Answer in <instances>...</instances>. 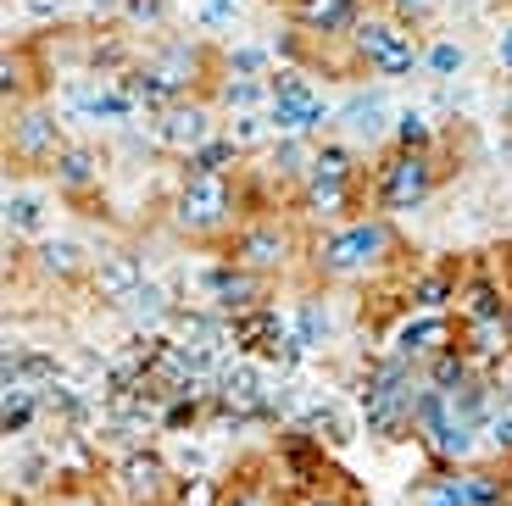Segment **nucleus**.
Segmentation results:
<instances>
[{"label": "nucleus", "mask_w": 512, "mask_h": 506, "mask_svg": "<svg viewBox=\"0 0 512 506\" xmlns=\"http://www.w3.org/2000/svg\"><path fill=\"white\" fill-rule=\"evenodd\" d=\"M312 279L318 284H373L401 262V234L396 217L384 212H351L340 223H329L312 240Z\"/></svg>", "instance_id": "1"}, {"label": "nucleus", "mask_w": 512, "mask_h": 506, "mask_svg": "<svg viewBox=\"0 0 512 506\" xmlns=\"http://www.w3.org/2000/svg\"><path fill=\"white\" fill-rule=\"evenodd\" d=\"M251 217L240 173H179L167 195V228L184 245H229Z\"/></svg>", "instance_id": "2"}, {"label": "nucleus", "mask_w": 512, "mask_h": 506, "mask_svg": "<svg viewBox=\"0 0 512 506\" xmlns=\"http://www.w3.org/2000/svg\"><path fill=\"white\" fill-rule=\"evenodd\" d=\"M423 367L407 362L396 351H379L368 367L357 373V429L379 445H401L412 440V418L423 401Z\"/></svg>", "instance_id": "3"}, {"label": "nucleus", "mask_w": 512, "mask_h": 506, "mask_svg": "<svg viewBox=\"0 0 512 506\" xmlns=\"http://www.w3.org/2000/svg\"><path fill=\"white\" fill-rule=\"evenodd\" d=\"M212 78H218V56L206 51L201 39H167V45L145 51L140 62L128 67L123 84H128V95L140 101V112L156 117V112H167V106L201 95Z\"/></svg>", "instance_id": "4"}, {"label": "nucleus", "mask_w": 512, "mask_h": 506, "mask_svg": "<svg viewBox=\"0 0 512 506\" xmlns=\"http://www.w3.org/2000/svg\"><path fill=\"white\" fill-rule=\"evenodd\" d=\"M362 184H368L362 151L351 140H340V134H329V140H318V151H312V173L301 178V190H295V212L312 217V223H340V217H351Z\"/></svg>", "instance_id": "5"}, {"label": "nucleus", "mask_w": 512, "mask_h": 506, "mask_svg": "<svg viewBox=\"0 0 512 506\" xmlns=\"http://www.w3.org/2000/svg\"><path fill=\"white\" fill-rule=\"evenodd\" d=\"M440 178H446V167H440V151H379V162L368 167V206L384 217H407L418 212V206L435 201Z\"/></svg>", "instance_id": "6"}, {"label": "nucleus", "mask_w": 512, "mask_h": 506, "mask_svg": "<svg viewBox=\"0 0 512 506\" xmlns=\"http://www.w3.org/2000/svg\"><path fill=\"white\" fill-rule=\"evenodd\" d=\"M340 106L307 78V67L268 73V128L273 140H329Z\"/></svg>", "instance_id": "7"}, {"label": "nucleus", "mask_w": 512, "mask_h": 506, "mask_svg": "<svg viewBox=\"0 0 512 506\" xmlns=\"http://www.w3.org/2000/svg\"><path fill=\"white\" fill-rule=\"evenodd\" d=\"M346 51H351V67L373 73L379 84H396V78L423 73V39L412 34L407 23H396L390 12H379V6L351 28Z\"/></svg>", "instance_id": "8"}, {"label": "nucleus", "mask_w": 512, "mask_h": 506, "mask_svg": "<svg viewBox=\"0 0 512 506\" xmlns=\"http://www.w3.org/2000/svg\"><path fill=\"white\" fill-rule=\"evenodd\" d=\"M412 440H418V451L435 468H462V462H479L485 456V429L462 418L446 390H423L418 418H412Z\"/></svg>", "instance_id": "9"}, {"label": "nucleus", "mask_w": 512, "mask_h": 506, "mask_svg": "<svg viewBox=\"0 0 512 506\" xmlns=\"http://www.w3.org/2000/svg\"><path fill=\"white\" fill-rule=\"evenodd\" d=\"M229 256L273 284L279 273H290L295 256H301V228H295L284 212H251L240 223V234L229 240Z\"/></svg>", "instance_id": "10"}, {"label": "nucleus", "mask_w": 512, "mask_h": 506, "mask_svg": "<svg viewBox=\"0 0 512 506\" xmlns=\"http://www.w3.org/2000/svg\"><path fill=\"white\" fill-rule=\"evenodd\" d=\"M62 112L45 101H23L6 112V162L23 173H51V162L62 156Z\"/></svg>", "instance_id": "11"}, {"label": "nucleus", "mask_w": 512, "mask_h": 506, "mask_svg": "<svg viewBox=\"0 0 512 506\" xmlns=\"http://www.w3.org/2000/svg\"><path fill=\"white\" fill-rule=\"evenodd\" d=\"M179 490V473L156 445H134L112 462V495L123 506H167Z\"/></svg>", "instance_id": "12"}, {"label": "nucleus", "mask_w": 512, "mask_h": 506, "mask_svg": "<svg viewBox=\"0 0 512 506\" xmlns=\"http://www.w3.org/2000/svg\"><path fill=\"white\" fill-rule=\"evenodd\" d=\"M195 295H201V306H212V312L240 317V312L268 301V279L251 273V267H240L234 256H212V262L195 267Z\"/></svg>", "instance_id": "13"}, {"label": "nucleus", "mask_w": 512, "mask_h": 506, "mask_svg": "<svg viewBox=\"0 0 512 506\" xmlns=\"http://www.w3.org/2000/svg\"><path fill=\"white\" fill-rule=\"evenodd\" d=\"M145 128H151V145H156V151H162V156H179V162L195 151V145L212 140V134H223L212 95H190V101L167 106V112H156Z\"/></svg>", "instance_id": "14"}, {"label": "nucleus", "mask_w": 512, "mask_h": 506, "mask_svg": "<svg viewBox=\"0 0 512 506\" xmlns=\"http://www.w3.org/2000/svg\"><path fill=\"white\" fill-rule=\"evenodd\" d=\"M62 106L78 117V123H101V128H117V134L134 128V117H140V101L128 95L123 78H101V73L73 78L67 95H62Z\"/></svg>", "instance_id": "15"}, {"label": "nucleus", "mask_w": 512, "mask_h": 506, "mask_svg": "<svg viewBox=\"0 0 512 506\" xmlns=\"http://www.w3.org/2000/svg\"><path fill=\"white\" fill-rule=\"evenodd\" d=\"M462 323L451 312H401L396 323H390V340H384V351L407 356V362H429V356H440L446 345H457Z\"/></svg>", "instance_id": "16"}, {"label": "nucleus", "mask_w": 512, "mask_h": 506, "mask_svg": "<svg viewBox=\"0 0 512 506\" xmlns=\"http://www.w3.org/2000/svg\"><path fill=\"white\" fill-rule=\"evenodd\" d=\"M284 12H290V28H301L307 39L318 45H346L351 28L368 17V0H284Z\"/></svg>", "instance_id": "17"}, {"label": "nucleus", "mask_w": 512, "mask_h": 506, "mask_svg": "<svg viewBox=\"0 0 512 506\" xmlns=\"http://www.w3.org/2000/svg\"><path fill=\"white\" fill-rule=\"evenodd\" d=\"M390 123H396V106H390V95H384L379 78H373L368 89H351L346 101H340V112H334V134L351 140V145L390 134Z\"/></svg>", "instance_id": "18"}, {"label": "nucleus", "mask_w": 512, "mask_h": 506, "mask_svg": "<svg viewBox=\"0 0 512 506\" xmlns=\"http://www.w3.org/2000/svg\"><path fill=\"white\" fill-rule=\"evenodd\" d=\"M229 340H234V351H240V356H256V362L273 367L279 345L290 340V312H279L273 301L251 306V312L229 317Z\"/></svg>", "instance_id": "19"}, {"label": "nucleus", "mask_w": 512, "mask_h": 506, "mask_svg": "<svg viewBox=\"0 0 512 506\" xmlns=\"http://www.w3.org/2000/svg\"><path fill=\"white\" fill-rule=\"evenodd\" d=\"M45 178L56 184L62 201H90V195L106 184V151H95V145H84V140H67Z\"/></svg>", "instance_id": "20"}, {"label": "nucleus", "mask_w": 512, "mask_h": 506, "mask_svg": "<svg viewBox=\"0 0 512 506\" xmlns=\"http://www.w3.org/2000/svg\"><path fill=\"white\" fill-rule=\"evenodd\" d=\"M112 312L128 323V334H167V329H173V317H179V301H173L167 284L145 279L140 290L128 295V301H117Z\"/></svg>", "instance_id": "21"}, {"label": "nucleus", "mask_w": 512, "mask_h": 506, "mask_svg": "<svg viewBox=\"0 0 512 506\" xmlns=\"http://www.w3.org/2000/svg\"><path fill=\"white\" fill-rule=\"evenodd\" d=\"M28 267H34L39 279H56V284H78V279H90V267L95 256L84 251L78 240H67V234H45V240H34V251H28Z\"/></svg>", "instance_id": "22"}, {"label": "nucleus", "mask_w": 512, "mask_h": 506, "mask_svg": "<svg viewBox=\"0 0 512 506\" xmlns=\"http://www.w3.org/2000/svg\"><path fill=\"white\" fill-rule=\"evenodd\" d=\"M446 473L468 506H507V495H512L507 462H462V468H446Z\"/></svg>", "instance_id": "23"}, {"label": "nucleus", "mask_w": 512, "mask_h": 506, "mask_svg": "<svg viewBox=\"0 0 512 506\" xmlns=\"http://www.w3.org/2000/svg\"><path fill=\"white\" fill-rule=\"evenodd\" d=\"M90 284H95V295H101L106 306H117V301H128V295L145 284V262L134 251H106V256H95Z\"/></svg>", "instance_id": "24"}, {"label": "nucleus", "mask_w": 512, "mask_h": 506, "mask_svg": "<svg viewBox=\"0 0 512 506\" xmlns=\"http://www.w3.org/2000/svg\"><path fill=\"white\" fill-rule=\"evenodd\" d=\"M507 306H512L507 284L490 279V273H468L462 290H457V317L462 323H507Z\"/></svg>", "instance_id": "25"}, {"label": "nucleus", "mask_w": 512, "mask_h": 506, "mask_svg": "<svg viewBox=\"0 0 512 506\" xmlns=\"http://www.w3.org/2000/svg\"><path fill=\"white\" fill-rule=\"evenodd\" d=\"M45 212H51V195L34 190V184H6V240H45Z\"/></svg>", "instance_id": "26"}, {"label": "nucleus", "mask_w": 512, "mask_h": 506, "mask_svg": "<svg viewBox=\"0 0 512 506\" xmlns=\"http://www.w3.org/2000/svg\"><path fill=\"white\" fill-rule=\"evenodd\" d=\"M457 323H462V317H457ZM457 345L468 351V362H474L479 373H501V367H507V356H512L507 323H462Z\"/></svg>", "instance_id": "27"}, {"label": "nucleus", "mask_w": 512, "mask_h": 506, "mask_svg": "<svg viewBox=\"0 0 512 506\" xmlns=\"http://www.w3.org/2000/svg\"><path fill=\"white\" fill-rule=\"evenodd\" d=\"M457 290H462V279L451 267H418L401 295H407V312H451Z\"/></svg>", "instance_id": "28"}, {"label": "nucleus", "mask_w": 512, "mask_h": 506, "mask_svg": "<svg viewBox=\"0 0 512 506\" xmlns=\"http://www.w3.org/2000/svg\"><path fill=\"white\" fill-rule=\"evenodd\" d=\"M312 151H318V140H273L262 173H268L279 190H301V178L312 173Z\"/></svg>", "instance_id": "29"}, {"label": "nucleus", "mask_w": 512, "mask_h": 506, "mask_svg": "<svg viewBox=\"0 0 512 506\" xmlns=\"http://www.w3.org/2000/svg\"><path fill=\"white\" fill-rule=\"evenodd\" d=\"M6 401H0V434L6 440H23L39 418H45V401H39V384H0Z\"/></svg>", "instance_id": "30"}, {"label": "nucleus", "mask_w": 512, "mask_h": 506, "mask_svg": "<svg viewBox=\"0 0 512 506\" xmlns=\"http://www.w3.org/2000/svg\"><path fill=\"white\" fill-rule=\"evenodd\" d=\"M462 73H468V45L457 34H435L423 45V78L429 84H457Z\"/></svg>", "instance_id": "31"}, {"label": "nucleus", "mask_w": 512, "mask_h": 506, "mask_svg": "<svg viewBox=\"0 0 512 506\" xmlns=\"http://www.w3.org/2000/svg\"><path fill=\"white\" fill-rule=\"evenodd\" d=\"M212 106L229 117L268 112V78H212Z\"/></svg>", "instance_id": "32"}, {"label": "nucleus", "mask_w": 512, "mask_h": 506, "mask_svg": "<svg viewBox=\"0 0 512 506\" xmlns=\"http://www.w3.org/2000/svg\"><path fill=\"white\" fill-rule=\"evenodd\" d=\"M240 162H245V151L229 140V134H212L206 145H195L190 156L179 162V173H240Z\"/></svg>", "instance_id": "33"}, {"label": "nucleus", "mask_w": 512, "mask_h": 506, "mask_svg": "<svg viewBox=\"0 0 512 506\" xmlns=\"http://www.w3.org/2000/svg\"><path fill=\"white\" fill-rule=\"evenodd\" d=\"M474 373H479V367L468 362V351H462V345H446L440 356H429V362H423V384H429V390H462Z\"/></svg>", "instance_id": "34"}, {"label": "nucleus", "mask_w": 512, "mask_h": 506, "mask_svg": "<svg viewBox=\"0 0 512 506\" xmlns=\"http://www.w3.org/2000/svg\"><path fill=\"white\" fill-rule=\"evenodd\" d=\"M390 145L396 151H435V117L423 106H401L396 123H390Z\"/></svg>", "instance_id": "35"}, {"label": "nucleus", "mask_w": 512, "mask_h": 506, "mask_svg": "<svg viewBox=\"0 0 512 506\" xmlns=\"http://www.w3.org/2000/svg\"><path fill=\"white\" fill-rule=\"evenodd\" d=\"M273 73V45H229L218 56V78H268Z\"/></svg>", "instance_id": "36"}, {"label": "nucleus", "mask_w": 512, "mask_h": 506, "mask_svg": "<svg viewBox=\"0 0 512 506\" xmlns=\"http://www.w3.org/2000/svg\"><path fill=\"white\" fill-rule=\"evenodd\" d=\"M223 134H229V140L240 145L245 156H251V151H262V145H273L268 112H240V117H229V123H223Z\"/></svg>", "instance_id": "37"}, {"label": "nucleus", "mask_w": 512, "mask_h": 506, "mask_svg": "<svg viewBox=\"0 0 512 506\" xmlns=\"http://www.w3.org/2000/svg\"><path fill=\"white\" fill-rule=\"evenodd\" d=\"M223 495H229V484H223V479H212V473H195V479H179L173 506H223Z\"/></svg>", "instance_id": "38"}, {"label": "nucleus", "mask_w": 512, "mask_h": 506, "mask_svg": "<svg viewBox=\"0 0 512 506\" xmlns=\"http://www.w3.org/2000/svg\"><path fill=\"white\" fill-rule=\"evenodd\" d=\"M117 17H123L128 28H162L167 17H173V0H117Z\"/></svg>", "instance_id": "39"}, {"label": "nucleus", "mask_w": 512, "mask_h": 506, "mask_svg": "<svg viewBox=\"0 0 512 506\" xmlns=\"http://www.w3.org/2000/svg\"><path fill=\"white\" fill-rule=\"evenodd\" d=\"M412 506H468L457 495V484H451L446 468H435L429 479H418V490H412Z\"/></svg>", "instance_id": "40"}, {"label": "nucleus", "mask_w": 512, "mask_h": 506, "mask_svg": "<svg viewBox=\"0 0 512 506\" xmlns=\"http://www.w3.org/2000/svg\"><path fill=\"white\" fill-rule=\"evenodd\" d=\"M485 456L490 462H512V406L501 401L496 418L485 423Z\"/></svg>", "instance_id": "41"}, {"label": "nucleus", "mask_w": 512, "mask_h": 506, "mask_svg": "<svg viewBox=\"0 0 512 506\" xmlns=\"http://www.w3.org/2000/svg\"><path fill=\"white\" fill-rule=\"evenodd\" d=\"M0 101H6V112L28 101V62L12 56V51H6V62H0Z\"/></svg>", "instance_id": "42"}, {"label": "nucleus", "mask_w": 512, "mask_h": 506, "mask_svg": "<svg viewBox=\"0 0 512 506\" xmlns=\"http://www.w3.org/2000/svg\"><path fill=\"white\" fill-rule=\"evenodd\" d=\"M223 506H273V490H268L262 479H251V473H245V479H234V484H229Z\"/></svg>", "instance_id": "43"}, {"label": "nucleus", "mask_w": 512, "mask_h": 506, "mask_svg": "<svg viewBox=\"0 0 512 506\" xmlns=\"http://www.w3.org/2000/svg\"><path fill=\"white\" fill-rule=\"evenodd\" d=\"M379 12H390L396 23H407V28H418V23H429V12H435V0H373Z\"/></svg>", "instance_id": "44"}, {"label": "nucleus", "mask_w": 512, "mask_h": 506, "mask_svg": "<svg viewBox=\"0 0 512 506\" xmlns=\"http://www.w3.org/2000/svg\"><path fill=\"white\" fill-rule=\"evenodd\" d=\"M23 12L34 17V23H51V17L67 12V0H23Z\"/></svg>", "instance_id": "45"}, {"label": "nucleus", "mask_w": 512, "mask_h": 506, "mask_svg": "<svg viewBox=\"0 0 512 506\" xmlns=\"http://www.w3.org/2000/svg\"><path fill=\"white\" fill-rule=\"evenodd\" d=\"M290 506H351V501L340 490H307V495H295Z\"/></svg>", "instance_id": "46"}, {"label": "nucleus", "mask_w": 512, "mask_h": 506, "mask_svg": "<svg viewBox=\"0 0 512 506\" xmlns=\"http://www.w3.org/2000/svg\"><path fill=\"white\" fill-rule=\"evenodd\" d=\"M496 62H501V73L512 78V17L501 23V34H496Z\"/></svg>", "instance_id": "47"}, {"label": "nucleus", "mask_w": 512, "mask_h": 506, "mask_svg": "<svg viewBox=\"0 0 512 506\" xmlns=\"http://www.w3.org/2000/svg\"><path fill=\"white\" fill-rule=\"evenodd\" d=\"M496 379H501V401H507V406H512V367H501Z\"/></svg>", "instance_id": "48"}, {"label": "nucleus", "mask_w": 512, "mask_h": 506, "mask_svg": "<svg viewBox=\"0 0 512 506\" xmlns=\"http://www.w3.org/2000/svg\"><path fill=\"white\" fill-rule=\"evenodd\" d=\"M507 334H512V306H507Z\"/></svg>", "instance_id": "49"}, {"label": "nucleus", "mask_w": 512, "mask_h": 506, "mask_svg": "<svg viewBox=\"0 0 512 506\" xmlns=\"http://www.w3.org/2000/svg\"><path fill=\"white\" fill-rule=\"evenodd\" d=\"M507 506H512V495H507Z\"/></svg>", "instance_id": "50"}]
</instances>
